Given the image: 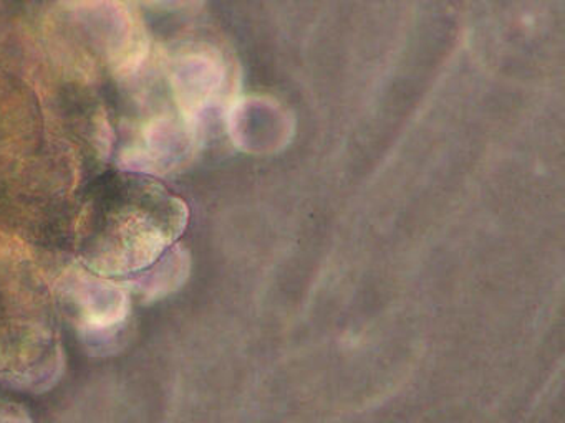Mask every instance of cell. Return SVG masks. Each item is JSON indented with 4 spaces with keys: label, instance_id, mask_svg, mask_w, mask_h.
<instances>
[{
    "label": "cell",
    "instance_id": "6da1fadb",
    "mask_svg": "<svg viewBox=\"0 0 565 423\" xmlns=\"http://www.w3.org/2000/svg\"><path fill=\"white\" fill-rule=\"evenodd\" d=\"M186 212L174 198H157L151 207L124 208L107 230L94 267L102 273H127L157 260L184 225Z\"/></svg>",
    "mask_w": 565,
    "mask_h": 423
},
{
    "label": "cell",
    "instance_id": "7a4b0ae2",
    "mask_svg": "<svg viewBox=\"0 0 565 423\" xmlns=\"http://www.w3.org/2000/svg\"><path fill=\"white\" fill-rule=\"evenodd\" d=\"M65 9L115 72L131 75L143 65L150 42L143 23L125 0H65Z\"/></svg>",
    "mask_w": 565,
    "mask_h": 423
},
{
    "label": "cell",
    "instance_id": "3957f363",
    "mask_svg": "<svg viewBox=\"0 0 565 423\" xmlns=\"http://www.w3.org/2000/svg\"><path fill=\"white\" fill-rule=\"evenodd\" d=\"M170 83L181 118L200 132L207 112L223 102L226 65L216 52L188 50L171 62Z\"/></svg>",
    "mask_w": 565,
    "mask_h": 423
},
{
    "label": "cell",
    "instance_id": "277c9868",
    "mask_svg": "<svg viewBox=\"0 0 565 423\" xmlns=\"http://www.w3.org/2000/svg\"><path fill=\"white\" fill-rule=\"evenodd\" d=\"M200 132L183 118L161 115L150 119L140 138L120 155V167L134 174L164 175L193 154Z\"/></svg>",
    "mask_w": 565,
    "mask_h": 423
},
{
    "label": "cell",
    "instance_id": "5b68a950",
    "mask_svg": "<svg viewBox=\"0 0 565 423\" xmlns=\"http://www.w3.org/2000/svg\"><path fill=\"white\" fill-rule=\"evenodd\" d=\"M75 278L74 294L92 327L107 329L125 319L130 310V297L124 290L85 274Z\"/></svg>",
    "mask_w": 565,
    "mask_h": 423
},
{
    "label": "cell",
    "instance_id": "8992f818",
    "mask_svg": "<svg viewBox=\"0 0 565 423\" xmlns=\"http://www.w3.org/2000/svg\"><path fill=\"white\" fill-rule=\"evenodd\" d=\"M97 142L98 148L110 154L111 144H114V132H111L110 122L107 121V118H100V121H98Z\"/></svg>",
    "mask_w": 565,
    "mask_h": 423
},
{
    "label": "cell",
    "instance_id": "52a82bcc",
    "mask_svg": "<svg viewBox=\"0 0 565 423\" xmlns=\"http://www.w3.org/2000/svg\"><path fill=\"white\" fill-rule=\"evenodd\" d=\"M151 2L167 3V2H173V0H151Z\"/></svg>",
    "mask_w": 565,
    "mask_h": 423
}]
</instances>
